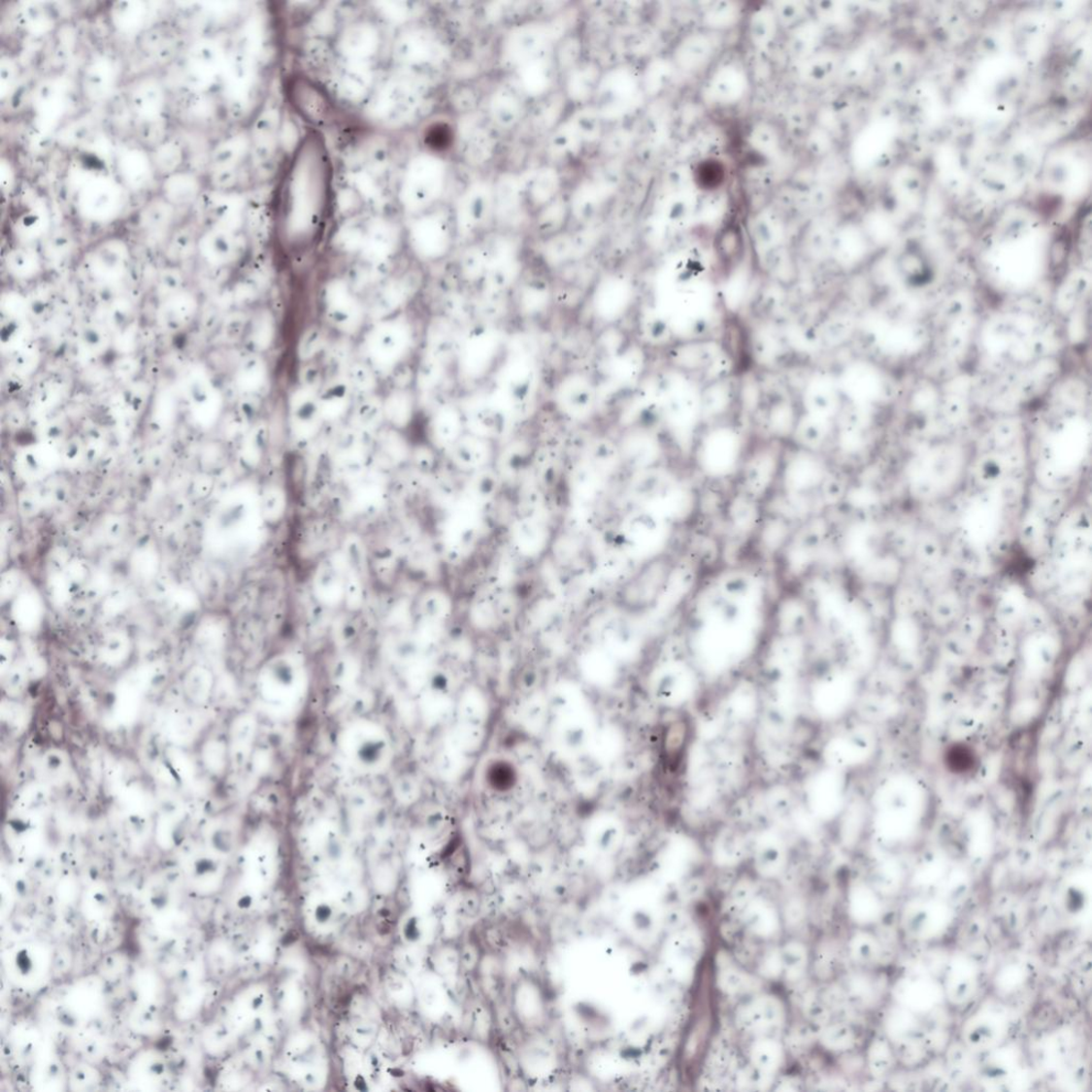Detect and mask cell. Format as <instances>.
Listing matches in <instances>:
<instances>
[{
  "instance_id": "obj_14",
  "label": "cell",
  "mask_w": 1092,
  "mask_h": 1092,
  "mask_svg": "<svg viewBox=\"0 0 1092 1092\" xmlns=\"http://www.w3.org/2000/svg\"><path fill=\"white\" fill-rule=\"evenodd\" d=\"M582 551L583 546L579 537L567 533L561 536L555 534L549 553L554 554V560L557 561V564L570 566L573 561L579 558V555H582Z\"/></svg>"
},
{
  "instance_id": "obj_2",
  "label": "cell",
  "mask_w": 1092,
  "mask_h": 1092,
  "mask_svg": "<svg viewBox=\"0 0 1092 1092\" xmlns=\"http://www.w3.org/2000/svg\"><path fill=\"white\" fill-rule=\"evenodd\" d=\"M676 569L677 560L667 551L643 560L620 583L615 604L626 613L650 612L664 597Z\"/></svg>"
},
{
  "instance_id": "obj_4",
  "label": "cell",
  "mask_w": 1092,
  "mask_h": 1092,
  "mask_svg": "<svg viewBox=\"0 0 1092 1092\" xmlns=\"http://www.w3.org/2000/svg\"><path fill=\"white\" fill-rule=\"evenodd\" d=\"M434 212L416 214L405 235L410 251L420 263H437L451 251L452 236L447 224L441 223Z\"/></svg>"
},
{
  "instance_id": "obj_10",
  "label": "cell",
  "mask_w": 1092,
  "mask_h": 1092,
  "mask_svg": "<svg viewBox=\"0 0 1092 1092\" xmlns=\"http://www.w3.org/2000/svg\"><path fill=\"white\" fill-rule=\"evenodd\" d=\"M435 435L441 445L450 448L467 431L466 416L457 407H447L439 414Z\"/></svg>"
},
{
  "instance_id": "obj_8",
  "label": "cell",
  "mask_w": 1092,
  "mask_h": 1092,
  "mask_svg": "<svg viewBox=\"0 0 1092 1092\" xmlns=\"http://www.w3.org/2000/svg\"><path fill=\"white\" fill-rule=\"evenodd\" d=\"M621 529L622 542L627 549H631L634 554L648 550V554L653 556L650 550L656 545L658 532L653 516L645 513H635L626 518Z\"/></svg>"
},
{
  "instance_id": "obj_7",
  "label": "cell",
  "mask_w": 1092,
  "mask_h": 1092,
  "mask_svg": "<svg viewBox=\"0 0 1092 1092\" xmlns=\"http://www.w3.org/2000/svg\"><path fill=\"white\" fill-rule=\"evenodd\" d=\"M453 466L459 471L473 474L495 467L499 458L497 441L467 430L450 448Z\"/></svg>"
},
{
  "instance_id": "obj_13",
  "label": "cell",
  "mask_w": 1092,
  "mask_h": 1092,
  "mask_svg": "<svg viewBox=\"0 0 1092 1092\" xmlns=\"http://www.w3.org/2000/svg\"><path fill=\"white\" fill-rule=\"evenodd\" d=\"M469 620L480 631H490L503 624L494 597H482L469 609Z\"/></svg>"
},
{
  "instance_id": "obj_15",
  "label": "cell",
  "mask_w": 1092,
  "mask_h": 1092,
  "mask_svg": "<svg viewBox=\"0 0 1092 1092\" xmlns=\"http://www.w3.org/2000/svg\"><path fill=\"white\" fill-rule=\"evenodd\" d=\"M947 769L954 774H968L975 770L977 758L975 750L965 744L951 745L945 754Z\"/></svg>"
},
{
  "instance_id": "obj_12",
  "label": "cell",
  "mask_w": 1092,
  "mask_h": 1092,
  "mask_svg": "<svg viewBox=\"0 0 1092 1092\" xmlns=\"http://www.w3.org/2000/svg\"><path fill=\"white\" fill-rule=\"evenodd\" d=\"M589 462L604 479L607 478L623 464L619 446L609 439L598 441L593 447Z\"/></svg>"
},
{
  "instance_id": "obj_3",
  "label": "cell",
  "mask_w": 1092,
  "mask_h": 1092,
  "mask_svg": "<svg viewBox=\"0 0 1092 1092\" xmlns=\"http://www.w3.org/2000/svg\"><path fill=\"white\" fill-rule=\"evenodd\" d=\"M510 1009L513 1019L531 1033L543 1031L549 1021V1002L542 981L523 976L512 983Z\"/></svg>"
},
{
  "instance_id": "obj_5",
  "label": "cell",
  "mask_w": 1092,
  "mask_h": 1092,
  "mask_svg": "<svg viewBox=\"0 0 1092 1092\" xmlns=\"http://www.w3.org/2000/svg\"><path fill=\"white\" fill-rule=\"evenodd\" d=\"M596 404L597 386L585 374L571 372L554 388V405L562 415L573 420L590 419Z\"/></svg>"
},
{
  "instance_id": "obj_1",
  "label": "cell",
  "mask_w": 1092,
  "mask_h": 1092,
  "mask_svg": "<svg viewBox=\"0 0 1092 1092\" xmlns=\"http://www.w3.org/2000/svg\"><path fill=\"white\" fill-rule=\"evenodd\" d=\"M335 173L322 136L302 138L281 173L275 197L279 242L289 250H305L327 228L335 200Z\"/></svg>"
},
{
  "instance_id": "obj_11",
  "label": "cell",
  "mask_w": 1092,
  "mask_h": 1092,
  "mask_svg": "<svg viewBox=\"0 0 1092 1092\" xmlns=\"http://www.w3.org/2000/svg\"><path fill=\"white\" fill-rule=\"evenodd\" d=\"M453 599L446 588L431 587L421 597V613L427 619L447 621L453 614Z\"/></svg>"
},
{
  "instance_id": "obj_9",
  "label": "cell",
  "mask_w": 1092,
  "mask_h": 1092,
  "mask_svg": "<svg viewBox=\"0 0 1092 1092\" xmlns=\"http://www.w3.org/2000/svg\"><path fill=\"white\" fill-rule=\"evenodd\" d=\"M603 481V476L588 461L579 464L573 471L570 478L571 491L582 503L591 504L602 496Z\"/></svg>"
},
{
  "instance_id": "obj_6",
  "label": "cell",
  "mask_w": 1092,
  "mask_h": 1092,
  "mask_svg": "<svg viewBox=\"0 0 1092 1092\" xmlns=\"http://www.w3.org/2000/svg\"><path fill=\"white\" fill-rule=\"evenodd\" d=\"M555 532L550 526L535 515H527L512 526L511 546L516 556L535 561L549 554Z\"/></svg>"
}]
</instances>
